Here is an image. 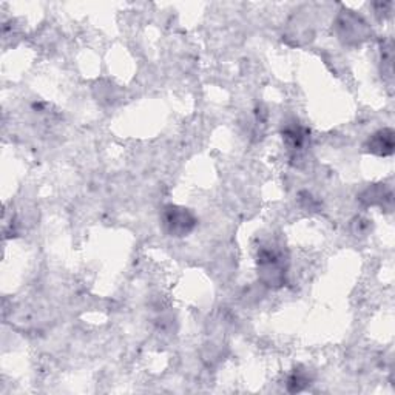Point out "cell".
Returning a JSON list of instances; mask_svg holds the SVG:
<instances>
[{"label": "cell", "instance_id": "6da1fadb", "mask_svg": "<svg viewBox=\"0 0 395 395\" xmlns=\"http://www.w3.org/2000/svg\"><path fill=\"white\" fill-rule=\"evenodd\" d=\"M162 224L168 235L186 236L196 226V218L190 210L179 205H167L162 212Z\"/></svg>", "mask_w": 395, "mask_h": 395}, {"label": "cell", "instance_id": "7a4b0ae2", "mask_svg": "<svg viewBox=\"0 0 395 395\" xmlns=\"http://www.w3.org/2000/svg\"><path fill=\"white\" fill-rule=\"evenodd\" d=\"M258 266L261 279L270 288L284 284V259L281 255L273 249H263L258 255Z\"/></svg>", "mask_w": 395, "mask_h": 395}, {"label": "cell", "instance_id": "3957f363", "mask_svg": "<svg viewBox=\"0 0 395 395\" xmlns=\"http://www.w3.org/2000/svg\"><path fill=\"white\" fill-rule=\"evenodd\" d=\"M366 150L377 156H391L394 153V131L391 129H383L374 133L368 139Z\"/></svg>", "mask_w": 395, "mask_h": 395}, {"label": "cell", "instance_id": "277c9868", "mask_svg": "<svg viewBox=\"0 0 395 395\" xmlns=\"http://www.w3.org/2000/svg\"><path fill=\"white\" fill-rule=\"evenodd\" d=\"M283 138L290 150L300 151L305 149V145L309 141V130L300 124L285 125V129L283 131Z\"/></svg>", "mask_w": 395, "mask_h": 395}, {"label": "cell", "instance_id": "5b68a950", "mask_svg": "<svg viewBox=\"0 0 395 395\" xmlns=\"http://www.w3.org/2000/svg\"><path fill=\"white\" fill-rule=\"evenodd\" d=\"M364 196L366 198H361V199L363 201H366L368 205H374V204L385 205V201L392 204V194L389 190H385V187L369 188V190H366V193H364Z\"/></svg>", "mask_w": 395, "mask_h": 395}, {"label": "cell", "instance_id": "8992f818", "mask_svg": "<svg viewBox=\"0 0 395 395\" xmlns=\"http://www.w3.org/2000/svg\"><path fill=\"white\" fill-rule=\"evenodd\" d=\"M309 385V377L301 369H295L294 372L289 375L288 379V391L295 394V392H301L305 391L306 386Z\"/></svg>", "mask_w": 395, "mask_h": 395}]
</instances>
